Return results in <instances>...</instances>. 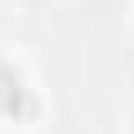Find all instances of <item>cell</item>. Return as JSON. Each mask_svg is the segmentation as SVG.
<instances>
[{
  "label": "cell",
  "instance_id": "6da1fadb",
  "mask_svg": "<svg viewBox=\"0 0 134 134\" xmlns=\"http://www.w3.org/2000/svg\"><path fill=\"white\" fill-rule=\"evenodd\" d=\"M37 107L32 102V88L23 83V74L14 65H0V116H28Z\"/></svg>",
  "mask_w": 134,
  "mask_h": 134
}]
</instances>
